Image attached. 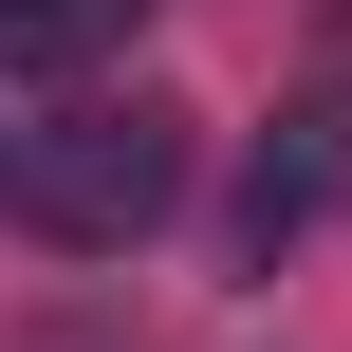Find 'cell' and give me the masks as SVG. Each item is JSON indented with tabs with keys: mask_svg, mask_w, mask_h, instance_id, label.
I'll use <instances>...</instances> for the list:
<instances>
[{
	"mask_svg": "<svg viewBox=\"0 0 352 352\" xmlns=\"http://www.w3.org/2000/svg\"><path fill=\"white\" fill-rule=\"evenodd\" d=\"M130 19H148V0H0V56H19V74H74V56H111Z\"/></svg>",
	"mask_w": 352,
	"mask_h": 352,
	"instance_id": "cell-3",
	"label": "cell"
},
{
	"mask_svg": "<svg viewBox=\"0 0 352 352\" xmlns=\"http://www.w3.org/2000/svg\"><path fill=\"white\" fill-rule=\"evenodd\" d=\"M334 186H352V130H334V111H297V148H260V186H241V241L278 260V241L334 204Z\"/></svg>",
	"mask_w": 352,
	"mask_h": 352,
	"instance_id": "cell-2",
	"label": "cell"
},
{
	"mask_svg": "<svg viewBox=\"0 0 352 352\" xmlns=\"http://www.w3.org/2000/svg\"><path fill=\"white\" fill-rule=\"evenodd\" d=\"M0 204H19L37 241L111 260V241H148V223L186 204V111H167V93H74V111H37V130L0 148Z\"/></svg>",
	"mask_w": 352,
	"mask_h": 352,
	"instance_id": "cell-1",
	"label": "cell"
}]
</instances>
